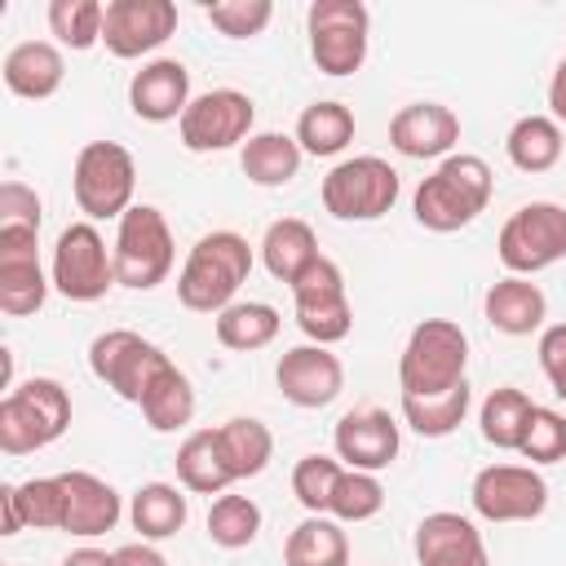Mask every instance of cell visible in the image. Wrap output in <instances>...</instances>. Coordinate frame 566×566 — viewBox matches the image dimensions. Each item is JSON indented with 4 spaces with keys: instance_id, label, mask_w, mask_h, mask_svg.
Returning <instances> with one entry per match:
<instances>
[{
    "instance_id": "obj_1",
    "label": "cell",
    "mask_w": 566,
    "mask_h": 566,
    "mask_svg": "<svg viewBox=\"0 0 566 566\" xmlns=\"http://www.w3.org/2000/svg\"><path fill=\"white\" fill-rule=\"evenodd\" d=\"M491 164L482 155H447L420 186H416V221L433 234H451L464 230L469 221H478L491 203Z\"/></svg>"
},
{
    "instance_id": "obj_2",
    "label": "cell",
    "mask_w": 566,
    "mask_h": 566,
    "mask_svg": "<svg viewBox=\"0 0 566 566\" xmlns=\"http://www.w3.org/2000/svg\"><path fill=\"white\" fill-rule=\"evenodd\" d=\"M248 274H252L248 239L234 230H212L190 248L177 274V301L195 314H221L226 305H234Z\"/></svg>"
},
{
    "instance_id": "obj_3",
    "label": "cell",
    "mask_w": 566,
    "mask_h": 566,
    "mask_svg": "<svg viewBox=\"0 0 566 566\" xmlns=\"http://www.w3.org/2000/svg\"><path fill=\"white\" fill-rule=\"evenodd\" d=\"M66 424H71V394L49 376H31L0 398V451L4 455L40 451L57 442Z\"/></svg>"
},
{
    "instance_id": "obj_4",
    "label": "cell",
    "mask_w": 566,
    "mask_h": 566,
    "mask_svg": "<svg viewBox=\"0 0 566 566\" xmlns=\"http://www.w3.org/2000/svg\"><path fill=\"white\" fill-rule=\"evenodd\" d=\"M469 367V336L451 318H424L411 327L402 358H398V385L402 394H447L464 385Z\"/></svg>"
},
{
    "instance_id": "obj_5",
    "label": "cell",
    "mask_w": 566,
    "mask_h": 566,
    "mask_svg": "<svg viewBox=\"0 0 566 566\" xmlns=\"http://www.w3.org/2000/svg\"><path fill=\"white\" fill-rule=\"evenodd\" d=\"M111 256H115V283L119 287H133V292L159 287L168 279V270H172V256H177L164 212L155 203H133L119 217Z\"/></svg>"
},
{
    "instance_id": "obj_6",
    "label": "cell",
    "mask_w": 566,
    "mask_h": 566,
    "mask_svg": "<svg viewBox=\"0 0 566 566\" xmlns=\"http://www.w3.org/2000/svg\"><path fill=\"white\" fill-rule=\"evenodd\" d=\"M88 367H93V376H97L106 389H115L124 402L142 407V402L150 398V389H155L177 363H172L159 345H150L146 336H137V332H128V327H111V332L93 336V345H88Z\"/></svg>"
},
{
    "instance_id": "obj_7",
    "label": "cell",
    "mask_w": 566,
    "mask_h": 566,
    "mask_svg": "<svg viewBox=\"0 0 566 566\" xmlns=\"http://www.w3.org/2000/svg\"><path fill=\"white\" fill-rule=\"evenodd\" d=\"M71 190H75V203H80V212L88 221H106V217L119 221L133 208L137 164L119 142H88L75 155Z\"/></svg>"
},
{
    "instance_id": "obj_8",
    "label": "cell",
    "mask_w": 566,
    "mask_h": 566,
    "mask_svg": "<svg viewBox=\"0 0 566 566\" xmlns=\"http://www.w3.org/2000/svg\"><path fill=\"white\" fill-rule=\"evenodd\" d=\"M495 256H500V265L509 274H522V279L557 265L566 256V208L562 203H548V199L522 203L500 226Z\"/></svg>"
},
{
    "instance_id": "obj_9",
    "label": "cell",
    "mask_w": 566,
    "mask_h": 566,
    "mask_svg": "<svg viewBox=\"0 0 566 566\" xmlns=\"http://www.w3.org/2000/svg\"><path fill=\"white\" fill-rule=\"evenodd\" d=\"M305 31H310V57L323 75L340 80L367 62L371 13L363 0H314L305 13Z\"/></svg>"
},
{
    "instance_id": "obj_10",
    "label": "cell",
    "mask_w": 566,
    "mask_h": 566,
    "mask_svg": "<svg viewBox=\"0 0 566 566\" xmlns=\"http://www.w3.org/2000/svg\"><path fill=\"white\" fill-rule=\"evenodd\" d=\"M398 190H402V181L389 159L354 155V159H340L323 177V208L336 221H376L398 203Z\"/></svg>"
},
{
    "instance_id": "obj_11",
    "label": "cell",
    "mask_w": 566,
    "mask_h": 566,
    "mask_svg": "<svg viewBox=\"0 0 566 566\" xmlns=\"http://www.w3.org/2000/svg\"><path fill=\"white\" fill-rule=\"evenodd\" d=\"M49 283L66 296V301H102L115 287V256L106 252V239L97 234L93 221H71L57 243H53V265H49Z\"/></svg>"
},
{
    "instance_id": "obj_12",
    "label": "cell",
    "mask_w": 566,
    "mask_h": 566,
    "mask_svg": "<svg viewBox=\"0 0 566 566\" xmlns=\"http://www.w3.org/2000/svg\"><path fill=\"white\" fill-rule=\"evenodd\" d=\"M256 124V106L248 93L239 88H208L199 97H190L186 115L177 119L181 146L195 155H212V150H230L239 142L252 137Z\"/></svg>"
},
{
    "instance_id": "obj_13",
    "label": "cell",
    "mask_w": 566,
    "mask_h": 566,
    "mask_svg": "<svg viewBox=\"0 0 566 566\" xmlns=\"http://www.w3.org/2000/svg\"><path fill=\"white\" fill-rule=\"evenodd\" d=\"M292 301H296V327L314 340V345H336L349 336L354 327V305L345 292V274L332 256H318L296 283H292Z\"/></svg>"
},
{
    "instance_id": "obj_14",
    "label": "cell",
    "mask_w": 566,
    "mask_h": 566,
    "mask_svg": "<svg viewBox=\"0 0 566 566\" xmlns=\"http://www.w3.org/2000/svg\"><path fill=\"white\" fill-rule=\"evenodd\" d=\"M469 500L486 522H535L548 509V482L535 464H486L478 469Z\"/></svg>"
},
{
    "instance_id": "obj_15",
    "label": "cell",
    "mask_w": 566,
    "mask_h": 566,
    "mask_svg": "<svg viewBox=\"0 0 566 566\" xmlns=\"http://www.w3.org/2000/svg\"><path fill=\"white\" fill-rule=\"evenodd\" d=\"M177 31V4L172 0H111L102 22V44L111 57H142L155 53Z\"/></svg>"
},
{
    "instance_id": "obj_16",
    "label": "cell",
    "mask_w": 566,
    "mask_h": 566,
    "mask_svg": "<svg viewBox=\"0 0 566 566\" xmlns=\"http://www.w3.org/2000/svg\"><path fill=\"white\" fill-rule=\"evenodd\" d=\"M332 447H336V460H345V469H363V473H380L398 460V424L389 411L380 407H354L336 420L332 429Z\"/></svg>"
},
{
    "instance_id": "obj_17",
    "label": "cell",
    "mask_w": 566,
    "mask_h": 566,
    "mask_svg": "<svg viewBox=\"0 0 566 566\" xmlns=\"http://www.w3.org/2000/svg\"><path fill=\"white\" fill-rule=\"evenodd\" d=\"M35 239H40V230H0V310L9 318L35 314L53 287L40 270Z\"/></svg>"
},
{
    "instance_id": "obj_18",
    "label": "cell",
    "mask_w": 566,
    "mask_h": 566,
    "mask_svg": "<svg viewBox=\"0 0 566 566\" xmlns=\"http://www.w3.org/2000/svg\"><path fill=\"white\" fill-rule=\"evenodd\" d=\"M274 380H279V394L292 407L318 411V407L336 402V394L345 389V367L327 345H296L279 358Z\"/></svg>"
},
{
    "instance_id": "obj_19",
    "label": "cell",
    "mask_w": 566,
    "mask_h": 566,
    "mask_svg": "<svg viewBox=\"0 0 566 566\" xmlns=\"http://www.w3.org/2000/svg\"><path fill=\"white\" fill-rule=\"evenodd\" d=\"M460 142V119L442 102H411L389 119V146L407 159H447Z\"/></svg>"
},
{
    "instance_id": "obj_20",
    "label": "cell",
    "mask_w": 566,
    "mask_h": 566,
    "mask_svg": "<svg viewBox=\"0 0 566 566\" xmlns=\"http://www.w3.org/2000/svg\"><path fill=\"white\" fill-rule=\"evenodd\" d=\"M57 482H62V531L66 535L93 539L119 522V513H124L119 491L111 482H102L97 473L66 469V473H57Z\"/></svg>"
},
{
    "instance_id": "obj_21",
    "label": "cell",
    "mask_w": 566,
    "mask_h": 566,
    "mask_svg": "<svg viewBox=\"0 0 566 566\" xmlns=\"http://www.w3.org/2000/svg\"><path fill=\"white\" fill-rule=\"evenodd\" d=\"M416 562L420 566H491L482 531L464 513H429L416 526Z\"/></svg>"
},
{
    "instance_id": "obj_22",
    "label": "cell",
    "mask_w": 566,
    "mask_h": 566,
    "mask_svg": "<svg viewBox=\"0 0 566 566\" xmlns=\"http://www.w3.org/2000/svg\"><path fill=\"white\" fill-rule=\"evenodd\" d=\"M128 106L146 124L181 119L190 106V71L177 57H155L128 80Z\"/></svg>"
},
{
    "instance_id": "obj_23",
    "label": "cell",
    "mask_w": 566,
    "mask_h": 566,
    "mask_svg": "<svg viewBox=\"0 0 566 566\" xmlns=\"http://www.w3.org/2000/svg\"><path fill=\"white\" fill-rule=\"evenodd\" d=\"M4 88L13 97H27V102H44L62 88L66 80V62H62V49L49 44V40H22L4 53Z\"/></svg>"
},
{
    "instance_id": "obj_24",
    "label": "cell",
    "mask_w": 566,
    "mask_h": 566,
    "mask_svg": "<svg viewBox=\"0 0 566 566\" xmlns=\"http://www.w3.org/2000/svg\"><path fill=\"white\" fill-rule=\"evenodd\" d=\"M482 310H486V323L504 336H531L548 318V301H544L539 283H531L522 274H509V279L491 283Z\"/></svg>"
},
{
    "instance_id": "obj_25",
    "label": "cell",
    "mask_w": 566,
    "mask_h": 566,
    "mask_svg": "<svg viewBox=\"0 0 566 566\" xmlns=\"http://www.w3.org/2000/svg\"><path fill=\"white\" fill-rule=\"evenodd\" d=\"M318 256H323V252H318V234H314L310 221H301V217H279V221H270V230H265V239H261V261H265V270H270L279 283L292 287Z\"/></svg>"
},
{
    "instance_id": "obj_26",
    "label": "cell",
    "mask_w": 566,
    "mask_h": 566,
    "mask_svg": "<svg viewBox=\"0 0 566 566\" xmlns=\"http://www.w3.org/2000/svg\"><path fill=\"white\" fill-rule=\"evenodd\" d=\"M177 478L195 495H226L230 482H239L234 469H230V460H226V447H221V433L217 429H195L177 447Z\"/></svg>"
},
{
    "instance_id": "obj_27",
    "label": "cell",
    "mask_w": 566,
    "mask_h": 566,
    "mask_svg": "<svg viewBox=\"0 0 566 566\" xmlns=\"http://www.w3.org/2000/svg\"><path fill=\"white\" fill-rule=\"evenodd\" d=\"M186 517H190V504H186V495H181L172 482H146V486L133 491L128 522H133V531H137L146 544L177 535V531L186 526Z\"/></svg>"
},
{
    "instance_id": "obj_28",
    "label": "cell",
    "mask_w": 566,
    "mask_h": 566,
    "mask_svg": "<svg viewBox=\"0 0 566 566\" xmlns=\"http://www.w3.org/2000/svg\"><path fill=\"white\" fill-rule=\"evenodd\" d=\"M301 146L287 133H252L239 150V168L252 186H287L301 172Z\"/></svg>"
},
{
    "instance_id": "obj_29",
    "label": "cell",
    "mask_w": 566,
    "mask_h": 566,
    "mask_svg": "<svg viewBox=\"0 0 566 566\" xmlns=\"http://www.w3.org/2000/svg\"><path fill=\"white\" fill-rule=\"evenodd\" d=\"M531 394L526 389H513V385H500L482 398L478 407V424H482V438L495 447V451H517L522 438H526V424H531Z\"/></svg>"
},
{
    "instance_id": "obj_30",
    "label": "cell",
    "mask_w": 566,
    "mask_h": 566,
    "mask_svg": "<svg viewBox=\"0 0 566 566\" xmlns=\"http://www.w3.org/2000/svg\"><path fill=\"white\" fill-rule=\"evenodd\" d=\"M283 566H349V539L327 513H310L283 544Z\"/></svg>"
},
{
    "instance_id": "obj_31",
    "label": "cell",
    "mask_w": 566,
    "mask_h": 566,
    "mask_svg": "<svg viewBox=\"0 0 566 566\" xmlns=\"http://www.w3.org/2000/svg\"><path fill=\"white\" fill-rule=\"evenodd\" d=\"M509 164L522 172H548L562 159V124L553 115H522L504 137Z\"/></svg>"
},
{
    "instance_id": "obj_32",
    "label": "cell",
    "mask_w": 566,
    "mask_h": 566,
    "mask_svg": "<svg viewBox=\"0 0 566 566\" xmlns=\"http://www.w3.org/2000/svg\"><path fill=\"white\" fill-rule=\"evenodd\" d=\"M279 310L265 305V301H234L226 305L212 327H217V340L226 349H239V354H252V349H265L274 336H279Z\"/></svg>"
},
{
    "instance_id": "obj_33",
    "label": "cell",
    "mask_w": 566,
    "mask_h": 566,
    "mask_svg": "<svg viewBox=\"0 0 566 566\" xmlns=\"http://www.w3.org/2000/svg\"><path fill=\"white\" fill-rule=\"evenodd\" d=\"M469 402H473L469 380L455 385V389H447V394H402V420L420 438H447V433H455L464 424Z\"/></svg>"
},
{
    "instance_id": "obj_34",
    "label": "cell",
    "mask_w": 566,
    "mask_h": 566,
    "mask_svg": "<svg viewBox=\"0 0 566 566\" xmlns=\"http://www.w3.org/2000/svg\"><path fill=\"white\" fill-rule=\"evenodd\" d=\"M354 142V111L345 102H314L296 119V146L305 155H340Z\"/></svg>"
},
{
    "instance_id": "obj_35",
    "label": "cell",
    "mask_w": 566,
    "mask_h": 566,
    "mask_svg": "<svg viewBox=\"0 0 566 566\" xmlns=\"http://www.w3.org/2000/svg\"><path fill=\"white\" fill-rule=\"evenodd\" d=\"M217 433H221V447H226L234 478H256L274 455V433L256 416H234V420L217 424Z\"/></svg>"
},
{
    "instance_id": "obj_36",
    "label": "cell",
    "mask_w": 566,
    "mask_h": 566,
    "mask_svg": "<svg viewBox=\"0 0 566 566\" xmlns=\"http://www.w3.org/2000/svg\"><path fill=\"white\" fill-rule=\"evenodd\" d=\"M195 385H190V376L181 371V367H172L155 389H150V398L142 402V416H146V424L155 429V433H177V429H186L190 420H195Z\"/></svg>"
},
{
    "instance_id": "obj_37",
    "label": "cell",
    "mask_w": 566,
    "mask_h": 566,
    "mask_svg": "<svg viewBox=\"0 0 566 566\" xmlns=\"http://www.w3.org/2000/svg\"><path fill=\"white\" fill-rule=\"evenodd\" d=\"M261 531V509L248 495H217L208 509V539L217 548H248Z\"/></svg>"
},
{
    "instance_id": "obj_38",
    "label": "cell",
    "mask_w": 566,
    "mask_h": 566,
    "mask_svg": "<svg viewBox=\"0 0 566 566\" xmlns=\"http://www.w3.org/2000/svg\"><path fill=\"white\" fill-rule=\"evenodd\" d=\"M102 22H106V4L97 0H53L49 4V31L57 35V44L84 53L102 40Z\"/></svg>"
},
{
    "instance_id": "obj_39",
    "label": "cell",
    "mask_w": 566,
    "mask_h": 566,
    "mask_svg": "<svg viewBox=\"0 0 566 566\" xmlns=\"http://www.w3.org/2000/svg\"><path fill=\"white\" fill-rule=\"evenodd\" d=\"M385 509V486L376 473H363V469H345L336 478V491H332V504L327 513L336 522H367Z\"/></svg>"
},
{
    "instance_id": "obj_40",
    "label": "cell",
    "mask_w": 566,
    "mask_h": 566,
    "mask_svg": "<svg viewBox=\"0 0 566 566\" xmlns=\"http://www.w3.org/2000/svg\"><path fill=\"white\" fill-rule=\"evenodd\" d=\"M340 473H345V464L332 460V455H301L296 469H292V495H296L310 513H327Z\"/></svg>"
},
{
    "instance_id": "obj_41",
    "label": "cell",
    "mask_w": 566,
    "mask_h": 566,
    "mask_svg": "<svg viewBox=\"0 0 566 566\" xmlns=\"http://www.w3.org/2000/svg\"><path fill=\"white\" fill-rule=\"evenodd\" d=\"M13 500H18V513H22V526H35V531H62V482L57 473L53 478H27L13 486Z\"/></svg>"
},
{
    "instance_id": "obj_42",
    "label": "cell",
    "mask_w": 566,
    "mask_h": 566,
    "mask_svg": "<svg viewBox=\"0 0 566 566\" xmlns=\"http://www.w3.org/2000/svg\"><path fill=\"white\" fill-rule=\"evenodd\" d=\"M208 22L230 35V40H248V35H261L274 18V4L270 0H217V4H203Z\"/></svg>"
},
{
    "instance_id": "obj_43",
    "label": "cell",
    "mask_w": 566,
    "mask_h": 566,
    "mask_svg": "<svg viewBox=\"0 0 566 566\" xmlns=\"http://www.w3.org/2000/svg\"><path fill=\"white\" fill-rule=\"evenodd\" d=\"M531 464H557L566 460V416L562 411H548V407H535L531 411V424H526V438L517 447Z\"/></svg>"
},
{
    "instance_id": "obj_44",
    "label": "cell",
    "mask_w": 566,
    "mask_h": 566,
    "mask_svg": "<svg viewBox=\"0 0 566 566\" xmlns=\"http://www.w3.org/2000/svg\"><path fill=\"white\" fill-rule=\"evenodd\" d=\"M44 203L27 181H4L0 186V230H40Z\"/></svg>"
},
{
    "instance_id": "obj_45",
    "label": "cell",
    "mask_w": 566,
    "mask_h": 566,
    "mask_svg": "<svg viewBox=\"0 0 566 566\" xmlns=\"http://www.w3.org/2000/svg\"><path fill=\"white\" fill-rule=\"evenodd\" d=\"M539 367H544L553 394L566 402V323H553L539 332Z\"/></svg>"
},
{
    "instance_id": "obj_46",
    "label": "cell",
    "mask_w": 566,
    "mask_h": 566,
    "mask_svg": "<svg viewBox=\"0 0 566 566\" xmlns=\"http://www.w3.org/2000/svg\"><path fill=\"white\" fill-rule=\"evenodd\" d=\"M115 566H168L164 562V553L155 548V544H124V548H115Z\"/></svg>"
},
{
    "instance_id": "obj_47",
    "label": "cell",
    "mask_w": 566,
    "mask_h": 566,
    "mask_svg": "<svg viewBox=\"0 0 566 566\" xmlns=\"http://www.w3.org/2000/svg\"><path fill=\"white\" fill-rule=\"evenodd\" d=\"M548 111H553L557 124H566V57L557 62V71L548 80Z\"/></svg>"
},
{
    "instance_id": "obj_48",
    "label": "cell",
    "mask_w": 566,
    "mask_h": 566,
    "mask_svg": "<svg viewBox=\"0 0 566 566\" xmlns=\"http://www.w3.org/2000/svg\"><path fill=\"white\" fill-rule=\"evenodd\" d=\"M62 566H115V553L106 548H75L62 557Z\"/></svg>"
},
{
    "instance_id": "obj_49",
    "label": "cell",
    "mask_w": 566,
    "mask_h": 566,
    "mask_svg": "<svg viewBox=\"0 0 566 566\" xmlns=\"http://www.w3.org/2000/svg\"><path fill=\"white\" fill-rule=\"evenodd\" d=\"M0 504H4V535H18V531H22V513H18L13 486H4V491H0Z\"/></svg>"
},
{
    "instance_id": "obj_50",
    "label": "cell",
    "mask_w": 566,
    "mask_h": 566,
    "mask_svg": "<svg viewBox=\"0 0 566 566\" xmlns=\"http://www.w3.org/2000/svg\"><path fill=\"white\" fill-rule=\"evenodd\" d=\"M4 566H9V562H4Z\"/></svg>"
}]
</instances>
